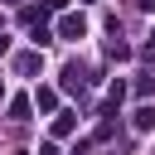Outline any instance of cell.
<instances>
[{
	"label": "cell",
	"instance_id": "obj_2",
	"mask_svg": "<svg viewBox=\"0 0 155 155\" xmlns=\"http://www.w3.org/2000/svg\"><path fill=\"white\" fill-rule=\"evenodd\" d=\"M150 126H155V107H140L136 111V131H150Z\"/></svg>",
	"mask_w": 155,
	"mask_h": 155
},
{
	"label": "cell",
	"instance_id": "obj_1",
	"mask_svg": "<svg viewBox=\"0 0 155 155\" xmlns=\"http://www.w3.org/2000/svg\"><path fill=\"white\" fill-rule=\"evenodd\" d=\"M82 34H87V19L82 15H68L63 19V39H82Z\"/></svg>",
	"mask_w": 155,
	"mask_h": 155
},
{
	"label": "cell",
	"instance_id": "obj_3",
	"mask_svg": "<svg viewBox=\"0 0 155 155\" xmlns=\"http://www.w3.org/2000/svg\"><path fill=\"white\" fill-rule=\"evenodd\" d=\"M10 116H15V121H24V116H29V102H24V97H15V102H10Z\"/></svg>",
	"mask_w": 155,
	"mask_h": 155
},
{
	"label": "cell",
	"instance_id": "obj_4",
	"mask_svg": "<svg viewBox=\"0 0 155 155\" xmlns=\"http://www.w3.org/2000/svg\"><path fill=\"white\" fill-rule=\"evenodd\" d=\"M53 102H58V92H53V87H39V107H44V111H48V107H53Z\"/></svg>",
	"mask_w": 155,
	"mask_h": 155
},
{
	"label": "cell",
	"instance_id": "obj_6",
	"mask_svg": "<svg viewBox=\"0 0 155 155\" xmlns=\"http://www.w3.org/2000/svg\"><path fill=\"white\" fill-rule=\"evenodd\" d=\"M39 155H58V145H44V150H39Z\"/></svg>",
	"mask_w": 155,
	"mask_h": 155
},
{
	"label": "cell",
	"instance_id": "obj_5",
	"mask_svg": "<svg viewBox=\"0 0 155 155\" xmlns=\"http://www.w3.org/2000/svg\"><path fill=\"white\" fill-rule=\"evenodd\" d=\"M63 5H68V0H44V10H63Z\"/></svg>",
	"mask_w": 155,
	"mask_h": 155
}]
</instances>
